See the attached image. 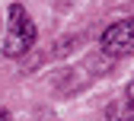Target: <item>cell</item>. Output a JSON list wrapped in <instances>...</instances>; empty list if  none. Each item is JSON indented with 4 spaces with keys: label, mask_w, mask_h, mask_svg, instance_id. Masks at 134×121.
Segmentation results:
<instances>
[{
    "label": "cell",
    "mask_w": 134,
    "mask_h": 121,
    "mask_svg": "<svg viewBox=\"0 0 134 121\" xmlns=\"http://www.w3.org/2000/svg\"><path fill=\"white\" fill-rule=\"evenodd\" d=\"M35 45V22L26 13L23 3H13L7 13V35H3V54L7 57H23Z\"/></svg>",
    "instance_id": "obj_1"
},
{
    "label": "cell",
    "mask_w": 134,
    "mask_h": 121,
    "mask_svg": "<svg viewBox=\"0 0 134 121\" xmlns=\"http://www.w3.org/2000/svg\"><path fill=\"white\" fill-rule=\"evenodd\" d=\"M102 51L109 57H125L134 54V19H121L105 29L102 35Z\"/></svg>",
    "instance_id": "obj_2"
},
{
    "label": "cell",
    "mask_w": 134,
    "mask_h": 121,
    "mask_svg": "<svg viewBox=\"0 0 134 121\" xmlns=\"http://www.w3.org/2000/svg\"><path fill=\"white\" fill-rule=\"evenodd\" d=\"M105 115H109V121H128V118L134 115V105H131V102L121 96V99H115L112 105L105 108Z\"/></svg>",
    "instance_id": "obj_3"
},
{
    "label": "cell",
    "mask_w": 134,
    "mask_h": 121,
    "mask_svg": "<svg viewBox=\"0 0 134 121\" xmlns=\"http://www.w3.org/2000/svg\"><path fill=\"white\" fill-rule=\"evenodd\" d=\"M125 99H128V102H131V105H134V80L128 83V89H125Z\"/></svg>",
    "instance_id": "obj_4"
},
{
    "label": "cell",
    "mask_w": 134,
    "mask_h": 121,
    "mask_svg": "<svg viewBox=\"0 0 134 121\" xmlns=\"http://www.w3.org/2000/svg\"><path fill=\"white\" fill-rule=\"evenodd\" d=\"M0 121H10V112L7 108H0Z\"/></svg>",
    "instance_id": "obj_5"
}]
</instances>
